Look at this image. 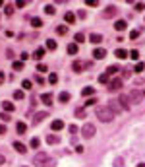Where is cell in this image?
<instances>
[{
  "label": "cell",
  "mask_w": 145,
  "mask_h": 167,
  "mask_svg": "<svg viewBox=\"0 0 145 167\" xmlns=\"http://www.w3.org/2000/svg\"><path fill=\"white\" fill-rule=\"evenodd\" d=\"M95 115H97V119H99L101 123H110L112 119L116 117V115H114V111H112V109L108 107V105H101V107H97Z\"/></svg>",
  "instance_id": "1"
},
{
  "label": "cell",
  "mask_w": 145,
  "mask_h": 167,
  "mask_svg": "<svg viewBox=\"0 0 145 167\" xmlns=\"http://www.w3.org/2000/svg\"><path fill=\"white\" fill-rule=\"evenodd\" d=\"M33 163L39 165V167H54V159L50 158L49 154H45V152H37V154H35Z\"/></svg>",
  "instance_id": "2"
},
{
  "label": "cell",
  "mask_w": 145,
  "mask_h": 167,
  "mask_svg": "<svg viewBox=\"0 0 145 167\" xmlns=\"http://www.w3.org/2000/svg\"><path fill=\"white\" fill-rule=\"evenodd\" d=\"M128 97H130V101H133V103H141L143 99H145V91H141V90H132L130 93H128Z\"/></svg>",
  "instance_id": "3"
},
{
  "label": "cell",
  "mask_w": 145,
  "mask_h": 167,
  "mask_svg": "<svg viewBox=\"0 0 145 167\" xmlns=\"http://www.w3.org/2000/svg\"><path fill=\"white\" fill-rule=\"evenodd\" d=\"M95 124H91V123H87V124H83V128H81V134H83L85 138H93L95 136Z\"/></svg>",
  "instance_id": "4"
},
{
  "label": "cell",
  "mask_w": 145,
  "mask_h": 167,
  "mask_svg": "<svg viewBox=\"0 0 145 167\" xmlns=\"http://www.w3.org/2000/svg\"><path fill=\"white\" fill-rule=\"evenodd\" d=\"M116 14H118V8H116V6H112V4L103 10V18H114Z\"/></svg>",
  "instance_id": "5"
},
{
  "label": "cell",
  "mask_w": 145,
  "mask_h": 167,
  "mask_svg": "<svg viewBox=\"0 0 145 167\" xmlns=\"http://www.w3.org/2000/svg\"><path fill=\"white\" fill-rule=\"evenodd\" d=\"M122 87V80H118V78H112L110 82H108V90L110 91H118Z\"/></svg>",
  "instance_id": "6"
},
{
  "label": "cell",
  "mask_w": 145,
  "mask_h": 167,
  "mask_svg": "<svg viewBox=\"0 0 145 167\" xmlns=\"http://www.w3.org/2000/svg\"><path fill=\"white\" fill-rule=\"evenodd\" d=\"M105 56H106V51L105 49H99V47H97V49L93 51V59H95V60H103Z\"/></svg>",
  "instance_id": "7"
},
{
  "label": "cell",
  "mask_w": 145,
  "mask_h": 167,
  "mask_svg": "<svg viewBox=\"0 0 145 167\" xmlns=\"http://www.w3.org/2000/svg\"><path fill=\"white\" fill-rule=\"evenodd\" d=\"M118 72H120V66H116V64H110V66H108V68L105 70V74H106L108 78H110V76H116Z\"/></svg>",
  "instance_id": "8"
},
{
  "label": "cell",
  "mask_w": 145,
  "mask_h": 167,
  "mask_svg": "<svg viewBox=\"0 0 145 167\" xmlns=\"http://www.w3.org/2000/svg\"><path fill=\"white\" fill-rule=\"evenodd\" d=\"M126 27H128V22H126V20H116V22H114V29H116V31H124Z\"/></svg>",
  "instance_id": "9"
},
{
  "label": "cell",
  "mask_w": 145,
  "mask_h": 167,
  "mask_svg": "<svg viewBox=\"0 0 145 167\" xmlns=\"http://www.w3.org/2000/svg\"><path fill=\"white\" fill-rule=\"evenodd\" d=\"M118 101H120V107H122V109H126V111L130 109V97H128V95H120V99H118Z\"/></svg>",
  "instance_id": "10"
},
{
  "label": "cell",
  "mask_w": 145,
  "mask_h": 167,
  "mask_svg": "<svg viewBox=\"0 0 145 167\" xmlns=\"http://www.w3.org/2000/svg\"><path fill=\"white\" fill-rule=\"evenodd\" d=\"M41 101H43L45 105H52V101H54L52 93H43V95H41Z\"/></svg>",
  "instance_id": "11"
},
{
  "label": "cell",
  "mask_w": 145,
  "mask_h": 167,
  "mask_svg": "<svg viewBox=\"0 0 145 167\" xmlns=\"http://www.w3.org/2000/svg\"><path fill=\"white\" fill-rule=\"evenodd\" d=\"M14 150L18 154H25V152H27V146L22 144V142H14Z\"/></svg>",
  "instance_id": "12"
},
{
  "label": "cell",
  "mask_w": 145,
  "mask_h": 167,
  "mask_svg": "<svg viewBox=\"0 0 145 167\" xmlns=\"http://www.w3.org/2000/svg\"><path fill=\"white\" fill-rule=\"evenodd\" d=\"M114 55H116V59H120V60H124L126 56H130V53H128L126 49H116V51H114Z\"/></svg>",
  "instance_id": "13"
},
{
  "label": "cell",
  "mask_w": 145,
  "mask_h": 167,
  "mask_svg": "<svg viewBox=\"0 0 145 167\" xmlns=\"http://www.w3.org/2000/svg\"><path fill=\"white\" fill-rule=\"evenodd\" d=\"M14 109H15V107H14L12 101H2V111H4V113H12Z\"/></svg>",
  "instance_id": "14"
},
{
  "label": "cell",
  "mask_w": 145,
  "mask_h": 167,
  "mask_svg": "<svg viewBox=\"0 0 145 167\" xmlns=\"http://www.w3.org/2000/svg\"><path fill=\"white\" fill-rule=\"evenodd\" d=\"M43 56H45V49H43V47L35 49V53H33V59L35 60H43Z\"/></svg>",
  "instance_id": "15"
},
{
  "label": "cell",
  "mask_w": 145,
  "mask_h": 167,
  "mask_svg": "<svg viewBox=\"0 0 145 167\" xmlns=\"http://www.w3.org/2000/svg\"><path fill=\"white\" fill-rule=\"evenodd\" d=\"M46 117H49V115H46V113H37V115H35V117H33V124H39V123H43Z\"/></svg>",
  "instance_id": "16"
},
{
  "label": "cell",
  "mask_w": 145,
  "mask_h": 167,
  "mask_svg": "<svg viewBox=\"0 0 145 167\" xmlns=\"http://www.w3.org/2000/svg\"><path fill=\"white\" fill-rule=\"evenodd\" d=\"M64 22L68 23V25L74 23V22H76V14H74V12H66V14H64Z\"/></svg>",
  "instance_id": "17"
},
{
  "label": "cell",
  "mask_w": 145,
  "mask_h": 167,
  "mask_svg": "<svg viewBox=\"0 0 145 167\" xmlns=\"http://www.w3.org/2000/svg\"><path fill=\"white\" fill-rule=\"evenodd\" d=\"M15 130H18V134H25V130H27V124H25L23 121H19L18 124H15Z\"/></svg>",
  "instance_id": "18"
},
{
  "label": "cell",
  "mask_w": 145,
  "mask_h": 167,
  "mask_svg": "<svg viewBox=\"0 0 145 167\" xmlns=\"http://www.w3.org/2000/svg\"><path fill=\"white\" fill-rule=\"evenodd\" d=\"M89 41H91V43H95V45H99L101 41H103V35H101V33H91Z\"/></svg>",
  "instance_id": "19"
},
{
  "label": "cell",
  "mask_w": 145,
  "mask_h": 167,
  "mask_svg": "<svg viewBox=\"0 0 145 167\" xmlns=\"http://www.w3.org/2000/svg\"><path fill=\"white\" fill-rule=\"evenodd\" d=\"M72 70H74V72H81V70H83V62H81V60H74Z\"/></svg>",
  "instance_id": "20"
},
{
  "label": "cell",
  "mask_w": 145,
  "mask_h": 167,
  "mask_svg": "<svg viewBox=\"0 0 145 167\" xmlns=\"http://www.w3.org/2000/svg\"><path fill=\"white\" fill-rule=\"evenodd\" d=\"M64 128V123L60 121V119H56V121H52V130H56V132H58V130H62Z\"/></svg>",
  "instance_id": "21"
},
{
  "label": "cell",
  "mask_w": 145,
  "mask_h": 167,
  "mask_svg": "<svg viewBox=\"0 0 145 167\" xmlns=\"http://www.w3.org/2000/svg\"><path fill=\"white\" fill-rule=\"evenodd\" d=\"M46 142L52 146V144H58V142H60V138L56 136V134H49V136H46Z\"/></svg>",
  "instance_id": "22"
},
{
  "label": "cell",
  "mask_w": 145,
  "mask_h": 167,
  "mask_svg": "<svg viewBox=\"0 0 145 167\" xmlns=\"http://www.w3.org/2000/svg\"><path fill=\"white\" fill-rule=\"evenodd\" d=\"M58 99H60V101H62V103H68V101H70V99H72V95H70V93H68V91H62V93H60V95H58Z\"/></svg>",
  "instance_id": "23"
},
{
  "label": "cell",
  "mask_w": 145,
  "mask_h": 167,
  "mask_svg": "<svg viewBox=\"0 0 145 167\" xmlns=\"http://www.w3.org/2000/svg\"><path fill=\"white\" fill-rule=\"evenodd\" d=\"M66 51H68L70 55H77V45H76V43H68V47H66Z\"/></svg>",
  "instance_id": "24"
},
{
  "label": "cell",
  "mask_w": 145,
  "mask_h": 167,
  "mask_svg": "<svg viewBox=\"0 0 145 167\" xmlns=\"http://www.w3.org/2000/svg\"><path fill=\"white\" fill-rule=\"evenodd\" d=\"M31 25H33V27H43V20L41 18H31Z\"/></svg>",
  "instance_id": "25"
},
{
  "label": "cell",
  "mask_w": 145,
  "mask_h": 167,
  "mask_svg": "<svg viewBox=\"0 0 145 167\" xmlns=\"http://www.w3.org/2000/svg\"><path fill=\"white\" fill-rule=\"evenodd\" d=\"M56 47H58V43H56L54 39H46V49H50V51H56Z\"/></svg>",
  "instance_id": "26"
},
{
  "label": "cell",
  "mask_w": 145,
  "mask_h": 167,
  "mask_svg": "<svg viewBox=\"0 0 145 167\" xmlns=\"http://www.w3.org/2000/svg\"><path fill=\"white\" fill-rule=\"evenodd\" d=\"M45 14H49V16H54V14H56V8L52 6V4H46V6H45Z\"/></svg>",
  "instance_id": "27"
},
{
  "label": "cell",
  "mask_w": 145,
  "mask_h": 167,
  "mask_svg": "<svg viewBox=\"0 0 145 167\" xmlns=\"http://www.w3.org/2000/svg\"><path fill=\"white\" fill-rule=\"evenodd\" d=\"M23 97H25V91L23 90H15L14 91V99H18V101L22 99V101H23Z\"/></svg>",
  "instance_id": "28"
},
{
  "label": "cell",
  "mask_w": 145,
  "mask_h": 167,
  "mask_svg": "<svg viewBox=\"0 0 145 167\" xmlns=\"http://www.w3.org/2000/svg\"><path fill=\"white\" fill-rule=\"evenodd\" d=\"M93 93H95L93 87H83V90H81V95H85V97H91Z\"/></svg>",
  "instance_id": "29"
},
{
  "label": "cell",
  "mask_w": 145,
  "mask_h": 167,
  "mask_svg": "<svg viewBox=\"0 0 145 167\" xmlns=\"http://www.w3.org/2000/svg\"><path fill=\"white\" fill-rule=\"evenodd\" d=\"M56 33H58V35H66V33H68V25H58V27H56Z\"/></svg>",
  "instance_id": "30"
},
{
  "label": "cell",
  "mask_w": 145,
  "mask_h": 167,
  "mask_svg": "<svg viewBox=\"0 0 145 167\" xmlns=\"http://www.w3.org/2000/svg\"><path fill=\"white\" fill-rule=\"evenodd\" d=\"M12 68L15 70V72H19V70H23V62L22 60H15L14 64H12Z\"/></svg>",
  "instance_id": "31"
},
{
  "label": "cell",
  "mask_w": 145,
  "mask_h": 167,
  "mask_svg": "<svg viewBox=\"0 0 145 167\" xmlns=\"http://www.w3.org/2000/svg\"><path fill=\"white\" fill-rule=\"evenodd\" d=\"M76 117L77 119H83L85 117V107H77L76 109Z\"/></svg>",
  "instance_id": "32"
},
{
  "label": "cell",
  "mask_w": 145,
  "mask_h": 167,
  "mask_svg": "<svg viewBox=\"0 0 145 167\" xmlns=\"http://www.w3.org/2000/svg\"><path fill=\"white\" fill-rule=\"evenodd\" d=\"M83 41H85V35H83V33H76V39H74V43H76V45L83 43Z\"/></svg>",
  "instance_id": "33"
},
{
  "label": "cell",
  "mask_w": 145,
  "mask_h": 167,
  "mask_svg": "<svg viewBox=\"0 0 145 167\" xmlns=\"http://www.w3.org/2000/svg\"><path fill=\"white\" fill-rule=\"evenodd\" d=\"M29 144H31V148H35V150H37L39 146H41V140H39L37 136H35V138H31V142H29Z\"/></svg>",
  "instance_id": "34"
},
{
  "label": "cell",
  "mask_w": 145,
  "mask_h": 167,
  "mask_svg": "<svg viewBox=\"0 0 145 167\" xmlns=\"http://www.w3.org/2000/svg\"><path fill=\"white\" fill-rule=\"evenodd\" d=\"M99 82H101V84H106V86H108V82H110V78H108V76L105 74V72H103V74L99 76Z\"/></svg>",
  "instance_id": "35"
},
{
  "label": "cell",
  "mask_w": 145,
  "mask_h": 167,
  "mask_svg": "<svg viewBox=\"0 0 145 167\" xmlns=\"http://www.w3.org/2000/svg\"><path fill=\"white\" fill-rule=\"evenodd\" d=\"M130 59L132 60H139V51H136V49L130 51Z\"/></svg>",
  "instance_id": "36"
},
{
  "label": "cell",
  "mask_w": 145,
  "mask_h": 167,
  "mask_svg": "<svg viewBox=\"0 0 145 167\" xmlns=\"http://www.w3.org/2000/svg\"><path fill=\"white\" fill-rule=\"evenodd\" d=\"M49 82H50V84H56V82H58V74H56V72H52V74L49 76Z\"/></svg>",
  "instance_id": "37"
},
{
  "label": "cell",
  "mask_w": 145,
  "mask_h": 167,
  "mask_svg": "<svg viewBox=\"0 0 145 167\" xmlns=\"http://www.w3.org/2000/svg\"><path fill=\"white\" fill-rule=\"evenodd\" d=\"M133 70H136V72H143V70H145V64H143V62H137Z\"/></svg>",
  "instance_id": "38"
},
{
  "label": "cell",
  "mask_w": 145,
  "mask_h": 167,
  "mask_svg": "<svg viewBox=\"0 0 145 167\" xmlns=\"http://www.w3.org/2000/svg\"><path fill=\"white\" fill-rule=\"evenodd\" d=\"M95 103H97V99H95V97H89V99L85 101V107H91V105H95Z\"/></svg>",
  "instance_id": "39"
},
{
  "label": "cell",
  "mask_w": 145,
  "mask_h": 167,
  "mask_svg": "<svg viewBox=\"0 0 145 167\" xmlns=\"http://www.w3.org/2000/svg\"><path fill=\"white\" fill-rule=\"evenodd\" d=\"M22 86H23V90H31V87H33V84H31L29 80H23V84H22Z\"/></svg>",
  "instance_id": "40"
},
{
  "label": "cell",
  "mask_w": 145,
  "mask_h": 167,
  "mask_svg": "<svg viewBox=\"0 0 145 167\" xmlns=\"http://www.w3.org/2000/svg\"><path fill=\"white\" fill-rule=\"evenodd\" d=\"M14 14V6L12 4H6V16H12Z\"/></svg>",
  "instance_id": "41"
},
{
  "label": "cell",
  "mask_w": 145,
  "mask_h": 167,
  "mask_svg": "<svg viewBox=\"0 0 145 167\" xmlns=\"http://www.w3.org/2000/svg\"><path fill=\"white\" fill-rule=\"evenodd\" d=\"M137 37H139V31H137V29L130 31V39H137Z\"/></svg>",
  "instance_id": "42"
},
{
  "label": "cell",
  "mask_w": 145,
  "mask_h": 167,
  "mask_svg": "<svg viewBox=\"0 0 145 167\" xmlns=\"http://www.w3.org/2000/svg\"><path fill=\"white\" fill-rule=\"evenodd\" d=\"M136 10H137V12H143V10H145V4H143V2H137V4H136Z\"/></svg>",
  "instance_id": "43"
},
{
  "label": "cell",
  "mask_w": 145,
  "mask_h": 167,
  "mask_svg": "<svg viewBox=\"0 0 145 167\" xmlns=\"http://www.w3.org/2000/svg\"><path fill=\"white\" fill-rule=\"evenodd\" d=\"M46 70H49V68H46L45 64H39V66H37V72H39V74H43V72H46Z\"/></svg>",
  "instance_id": "44"
},
{
  "label": "cell",
  "mask_w": 145,
  "mask_h": 167,
  "mask_svg": "<svg viewBox=\"0 0 145 167\" xmlns=\"http://www.w3.org/2000/svg\"><path fill=\"white\" fill-rule=\"evenodd\" d=\"M85 4H87V6H99L97 0H85Z\"/></svg>",
  "instance_id": "45"
},
{
  "label": "cell",
  "mask_w": 145,
  "mask_h": 167,
  "mask_svg": "<svg viewBox=\"0 0 145 167\" xmlns=\"http://www.w3.org/2000/svg\"><path fill=\"white\" fill-rule=\"evenodd\" d=\"M35 82H37V84H45V78H43V76H41V74H39V76H37V74H35Z\"/></svg>",
  "instance_id": "46"
},
{
  "label": "cell",
  "mask_w": 145,
  "mask_h": 167,
  "mask_svg": "<svg viewBox=\"0 0 145 167\" xmlns=\"http://www.w3.org/2000/svg\"><path fill=\"white\" fill-rule=\"evenodd\" d=\"M70 132H72V134H77L79 130H77V126H76V124H70Z\"/></svg>",
  "instance_id": "47"
},
{
  "label": "cell",
  "mask_w": 145,
  "mask_h": 167,
  "mask_svg": "<svg viewBox=\"0 0 145 167\" xmlns=\"http://www.w3.org/2000/svg\"><path fill=\"white\" fill-rule=\"evenodd\" d=\"M25 6V0H18V2H15V8H23Z\"/></svg>",
  "instance_id": "48"
},
{
  "label": "cell",
  "mask_w": 145,
  "mask_h": 167,
  "mask_svg": "<svg viewBox=\"0 0 145 167\" xmlns=\"http://www.w3.org/2000/svg\"><path fill=\"white\" fill-rule=\"evenodd\" d=\"M0 119H2V121H6V123L10 121V117H8V115H6V113H0Z\"/></svg>",
  "instance_id": "49"
},
{
  "label": "cell",
  "mask_w": 145,
  "mask_h": 167,
  "mask_svg": "<svg viewBox=\"0 0 145 167\" xmlns=\"http://www.w3.org/2000/svg\"><path fill=\"white\" fill-rule=\"evenodd\" d=\"M6 59H10V60L14 59V51H6Z\"/></svg>",
  "instance_id": "50"
},
{
  "label": "cell",
  "mask_w": 145,
  "mask_h": 167,
  "mask_svg": "<svg viewBox=\"0 0 145 167\" xmlns=\"http://www.w3.org/2000/svg\"><path fill=\"white\" fill-rule=\"evenodd\" d=\"M2 134H6V126H4V124H0V136H2Z\"/></svg>",
  "instance_id": "51"
},
{
  "label": "cell",
  "mask_w": 145,
  "mask_h": 167,
  "mask_svg": "<svg viewBox=\"0 0 145 167\" xmlns=\"http://www.w3.org/2000/svg\"><path fill=\"white\" fill-rule=\"evenodd\" d=\"M4 80H6V76H4V72H0V86L4 84Z\"/></svg>",
  "instance_id": "52"
},
{
  "label": "cell",
  "mask_w": 145,
  "mask_h": 167,
  "mask_svg": "<svg viewBox=\"0 0 145 167\" xmlns=\"http://www.w3.org/2000/svg\"><path fill=\"white\" fill-rule=\"evenodd\" d=\"M114 165H116V167H122V165H124V163H122V159H120V158H118V159H116V161H114Z\"/></svg>",
  "instance_id": "53"
},
{
  "label": "cell",
  "mask_w": 145,
  "mask_h": 167,
  "mask_svg": "<svg viewBox=\"0 0 145 167\" xmlns=\"http://www.w3.org/2000/svg\"><path fill=\"white\" fill-rule=\"evenodd\" d=\"M27 59H29V53H22V62L27 60Z\"/></svg>",
  "instance_id": "54"
},
{
  "label": "cell",
  "mask_w": 145,
  "mask_h": 167,
  "mask_svg": "<svg viewBox=\"0 0 145 167\" xmlns=\"http://www.w3.org/2000/svg\"><path fill=\"white\" fill-rule=\"evenodd\" d=\"M2 163H6V158H4V155H0V165Z\"/></svg>",
  "instance_id": "55"
},
{
  "label": "cell",
  "mask_w": 145,
  "mask_h": 167,
  "mask_svg": "<svg viewBox=\"0 0 145 167\" xmlns=\"http://www.w3.org/2000/svg\"><path fill=\"white\" fill-rule=\"evenodd\" d=\"M136 167H145V163H137V165H136Z\"/></svg>",
  "instance_id": "56"
}]
</instances>
